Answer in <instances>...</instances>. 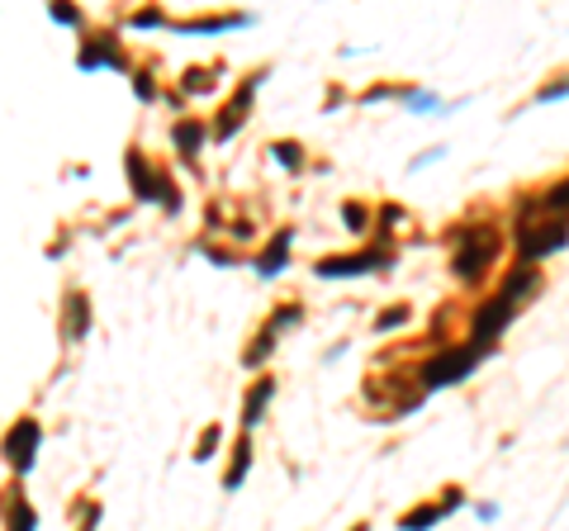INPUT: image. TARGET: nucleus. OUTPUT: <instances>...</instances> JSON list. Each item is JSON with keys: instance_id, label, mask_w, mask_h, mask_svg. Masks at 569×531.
I'll return each mask as SVG.
<instances>
[{"instance_id": "obj_1", "label": "nucleus", "mask_w": 569, "mask_h": 531, "mask_svg": "<svg viewBox=\"0 0 569 531\" xmlns=\"http://www.w3.org/2000/svg\"><path fill=\"white\" fill-rule=\"evenodd\" d=\"M470 361H475V351H460V357H447L441 365H427V384H447V380H456Z\"/></svg>"}, {"instance_id": "obj_2", "label": "nucleus", "mask_w": 569, "mask_h": 531, "mask_svg": "<svg viewBox=\"0 0 569 531\" xmlns=\"http://www.w3.org/2000/svg\"><path fill=\"white\" fill-rule=\"evenodd\" d=\"M33 441H39V432H33L29 422H24V437H20V432L10 437V455H14V465H20V470L33 465V460H29V455H33Z\"/></svg>"}, {"instance_id": "obj_3", "label": "nucleus", "mask_w": 569, "mask_h": 531, "mask_svg": "<svg viewBox=\"0 0 569 531\" xmlns=\"http://www.w3.org/2000/svg\"><path fill=\"white\" fill-rule=\"evenodd\" d=\"M356 531H366V527H356Z\"/></svg>"}]
</instances>
